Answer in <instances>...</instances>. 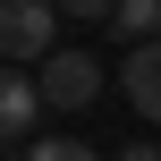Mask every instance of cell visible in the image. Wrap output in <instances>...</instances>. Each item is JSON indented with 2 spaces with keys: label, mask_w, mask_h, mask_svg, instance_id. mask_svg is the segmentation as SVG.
<instances>
[{
  "label": "cell",
  "mask_w": 161,
  "mask_h": 161,
  "mask_svg": "<svg viewBox=\"0 0 161 161\" xmlns=\"http://www.w3.org/2000/svg\"><path fill=\"white\" fill-rule=\"evenodd\" d=\"M119 161H161V144H127V153H119Z\"/></svg>",
  "instance_id": "8"
},
{
  "label": "cell",
  "mask_w": 161,
  "mask_h": 161,
  "mask_svg": "<svg viewBox=\"0 0 161 161\" xmlns=\"http://www.w3.org/2000/svg\"><path fill=\"white\" fill-rule=\"evenodd\" d=\"M34 119H42V85H34L25 68H8V76H0V127H8L17 153L34 144Z\"/></svg>",
  "instance_id": "3"
},
{
  "label": "cell",
  "mask_w": 161,
  "mask_h": 161,
  "mask_svg": "<svg viewBox=\"0 0 161 161\" xmlns=\"http://www.w3.org/2000/svg\"><path fill=\"white\" fill-rule=\"evenodd\" d=\"M119 34H136V42H161V0H119Z\"/></svg>",
  "instance_id": "5"
},
{
  "label": "cell",
  "mask_w": 161,
  "mask_h": 161,
  "mask_svg": "<svg viewBox=\"0 0 161 161\" xmlns=\"http://www.w3.org/2000/svg\"><path fill=\"white\" fill-rule=\"evenodd\" d=\"M119 93H127L144 119H161V42H136V51L119 59Z\"/></svg>",
  "instance_id": "4"
},
{
  "label": "cell",
  "mask_w": 161,
  "mask_h": 161,
  "mask_svg": "<svg viewBox=\"0 0 161 161\" xmlns=\"http://www.w3.org/2000/svg\"><path fill=\"white\" fill-rule=\"evenodd\" d=\"M42 102H51V110H85V102H102V59H93V51H59V59L42 68Z\"/></svg>",
  "instance_id": "2"
},
{
  "label": "cell",
  "mask_w": 161,
  "mask_h": 161,
  "mask_svg": "<svg viewBox=\"0 0 161 161\" xmlns=\"http://www.w3.org/2000/svg\"><path fill=\"white\" fill-rule=\"evenodd\" d=\"M17 161H102V153H93V144H76V136H34Z\"/></svg>",
  "instance_id": "6"
},
{
  "label": "cell",
  "mask_w": 161,
  "mask_h": 161,
  "mask_svg": "<svg viewBox=\"0 0 161 161\" xmlns=\"http://www.w3.org/2000/svg\"><path fill=\"white\" fill-rule=\"evenodd\" d=\"M76 25H119V0H59Z\"/></svg>",
  "instance_id": "7"
},
{
  "label": "cell",
  "mask_w": 161,
  "mask_h": 161,
  "mask_svg": "<svg viewBox=\"0 0 161 161\" xmlns=\"http://www.w3.org/2000/svg\"><path fill=\"white\" fill-rule=\"evenodd\" d=\"M51 25H59L51 0H0V51H8V68H34V59L51 68L59 59L51 51Z\"/></svg>",
  "instance_id": "1"
}]
</instances>
